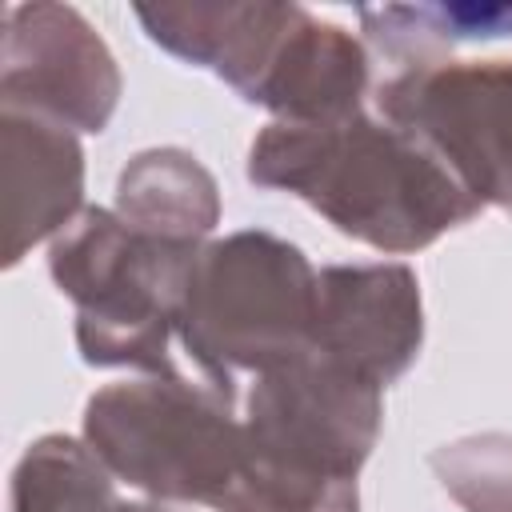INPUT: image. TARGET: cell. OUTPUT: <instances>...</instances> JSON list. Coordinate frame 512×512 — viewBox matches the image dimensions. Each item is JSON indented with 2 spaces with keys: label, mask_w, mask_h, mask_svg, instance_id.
I'll return each instance as SVG.
<instances>
[{
  "label": "cell",
  "mask_w": 512,
  "mask_h": 512,
  "mask_svg": "<svg viewBox=\"0 0 512 512\" xmlns=\"http://www.w3.org/2000/svg\"><path fill=\"white\" fill-rule=\"evenodd\" d=\"M112 480L156 504L208 512H360V496H332L268 460L240 408L192 376L104 384L84 404V436Z\"/></svg>",
  "instance_id": "6da1fadb"
},
{
  "label": "cell",
  "mask_w": 512,
  "mask_h": 512,
  "mask_svg": "<svg viewBox=\"0 0 512 512\" xmlns=\"http://www.w3.org/2000/svg\"><path fill=\"white\" fill-rule=\"evenodd\" d=\"M244 172L388 256L420 252L484 212L428 144L368 108L332 124H264Z\"/></svg>",
  "instance_id": "7a4b0ae2"
},
{
  "label": "cell",
  "mask_w": 512,
  "mask_h": 512,
  "mask_svg": "<svg viewBox=\"0 0 512 512\" xmlns=\"http://www.w3.org/2000/svg\"><path fill=\"white\" fill-rule=\"evenodd\" d=\"M152 44L208 68L284 124H332L364 112L372 64L364 44L300 4H136Z\"/></svg>",
  "instance_id": "3957f363"
},
{
  "label": "cell",
  "mask_w": 512,
  "mask_h": 512,
  "mask_svg": "<svg viewBox=\"0 0 512 512\" xmlns=\"http://www.w3.org/2000/svg\"><path fill=\"white\" fill-rule=\"evenodd\" d=\"M320 272L284 236L244 228L200 244L180 312L176 348L188 376L240 408L244 384L312 348Z\"/></svg>",
  "instance_id": "277c9868"
},
{
  "label": "cell",
  "mask_w": 512,
  "mask_h": 512,
  "mask_svg": "<svg viewBox=\"0 0 512 512\" xmlns=\"http://www.w3.org/2000/svg\"><path fill=\"white\" fill-rule=\"evenodd\" d=\"M200 244L136 232L116 208L88 204L52 244L48 272L76 308V348L92 368L188 376L176 348V312Z\"/></svg>",
  "instance_id": "5b68a950"
},
{
  "label": "cell",
  "mask_w": 512,
  "mask_h": 512,
  "mask_svg": "<svg viewBox=\"0 0 512 512\" xmlns=\"http://www.w3.org/2000/svg\"><path fill=\"white\" fill-rule=\"evenodd\" d=\"M240 416L268 460L324 492L360 496V468L384 428V388L308 348L244 384Z\"/></svg>",
  "instance_id": "8992f818"
},
{
  "label": "cell",
  "mask_w": 512,
  "mask_h": 512,
  "mask_svg": "<svg viewBox=\"0 0 512 512\" xmlns=\"http://www.w3.org/2000/svg\"><path fill=\"white\" fill-rule=\"evenodd\" d=\"M376 112L428 144L484 204L512 216V60H444L392 72Z\"/></svg>",
  "instance_id": "52a82bcc"
},
{
  "label": "cell",
  "mask_w": 512,
  "mask_h": 512,
  "mask_svg": "<svg viewBox=\"0 0 512 512\" xmlns=\"http://www.w3.org/2000/svg\"><path fill=\"white\" fill-rule=\"evenodd\" d=\"M120 88L116 56L84 12L52 0L4 8L0 108H24L96 136L116 116Z\"/></svg>",
  "instance_id": "ba28073f"
},
{
  "label": "cell",
  "mask_w": 512,
  "mask_h": 512,
  "mask_svg": "<svg viewBox=\"0 0 512 512\" xmlns=\"http://www.w3.org/2000/svg\"><path fill=\"white\" fill-rule=\"evenodd\" d=\"M424 300L408 264H328L320 268V312L312 348L368 376L372 384H396L420 356Z\"/></svg>",
  "instance_id": "9c48e42d"
},
{
  "label": "cell",
  "mask_w": 512,
  "mask_h": 512,
  "mask_svg": "<svg viewBox=\"0 0 512 512\" xmlns=\"http://www.w3.org/2000/svg\"><path fill=\"white\" fill-rule=\"evenodd\" d=\"M4 168V268H16L36 244H52L84 204V148L72 128L0 108Z\"/></svg>",
  "instance_id": "30bf717a"
},
{
  "label": "cell",
  "mask_w": 512,
  "mask_h": 512,
  "mask_svg": "<svg viewBox=\"0 0 512 512\" xmlns=\"http://www.w3.org/2000/svg\"><path fill=\"white\" fill-rule=\"evenodd\" d=\"M112 208L136 232L208 244L220 224V184L188 148H144L120 168Z\"/></svg>",
  "instance_id": "8fae6325"
},
{
  "label": "cell",
  "mask_w": 512,
  "mask_h": 512,
  "mask_svg": "<svg viewBox=\"0 0 512 512\" xmlns=\"http://www.w3.org/2000/svg\"><path fill=\"white\" fill-rule=\"evenodd\" d=\"M364 40L396 64V72L444 64L456 44L512 36V0H440V4H360Z\"/></svg>",
  "instance_id": "7c38bea8"
},
{
  "label": "cell",
  "mask_w": 512,
  "mask_h": 512,
  "mask_svg": "<svg viewBox=\"0 0 512 512\" xmlns=\"http://www.w3.org/2000/svg\"><path fill=\"white\" fill-rule=\"evenodd\" d=\"M112 472L96 452L64 432L32 440L12 472V512H112Z\"/></svg>",
  "instance_id": "4fadbf2b"
},
{
  "label": "cell",
  "mask_w": 512,
  "mask_h": 512,
  "mask_svg": "<svg viewBox=\"0 0 512 512\" xmlns=\"http://www.w3.org/2000/svg\"><path fill=\"white\" fill-rule=\"evenodd\" d=\"M440 488L464 512H512V432H472L428 456Z\"/></svg>",
  "instance_id": "5bb4252c"
},
{
  "label": "cell",
  "mask_w": 512,
  "mask_h": 512,
  "mask_svg": "<svg viewBox=\"0 0 512 512\" xmlns=\"http://www.w3.org/2000/svg\"><path fill=\"white\" fill-rule=\"evenodd\" d=\"M112 512H172V508H168V504H148V500H128V504L116 500Z\"/></svg>",
  "instance_id": "9a60e30c"
}]
</instances>
